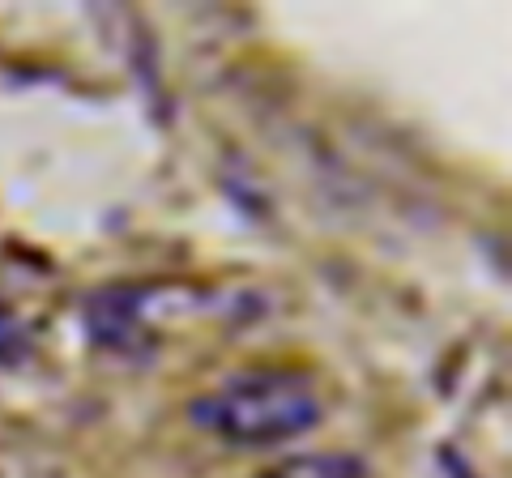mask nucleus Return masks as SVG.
Here are the masks:
<instances>
[{
	"label": "nucleus",
	"mask_w": 512,
	"mask_h": 478,
	"mask_svg": "<svg viewBox=\"0 0 512 478\" xmlns=\"http://www.w3.org/2000/svg\"><path fill=\"white\" fill-rule=\"evenodd\" d=\"M188 419L235 449H274L308 436L325 419V402L312 376L291 368H256L197 393L188 402Z\"/></svg>",
	"instance_id": "nucleus-1"
},
{
	"label": "nucleus",
	"mask_w": 512,
	"mask_h": 478,
	"mask_svg": "<svg viewBox=\"0 0 512 478\" xmlns=\"http://www.w3.org/2000/svg\"><path fill=\"white\" fill-rule=\"evenodd\" d=\"M256 478H363V461L350 453H295Z\"/></svg>",
	"instance_id": "nucleus-3"
},
{
	"label": "nucleus",
	"mask_w": 512,
	"mask_h": 478,
	"mask_svg": "<svg viewBox=\"0 0 512 478\" xmlns=\"http://www.w3.org/2000/svg\"><path fill=\"white\" fill-rule=\"evenodd\" d=\"M26 350V333L22 325L9 316V308H0V363H13Z\"/></svg>",
	"instance_id": "nucleus-4"
},
{
	"label": "nucleus",
	"mask_w": 512,
	"mask_h": 478,
	"mask_svg": "<svg viewBox=\"0 0 512 478\" xmlns=\"http://www.w3.org/2000/svg\"><path fill=\"white\" fill-rule=\"evenodd\" d=\"M222 295L188 282H116L86 299V333L111 355H150L163 333L184 325L188 312L218 316Z\"/></svg>",
	"instance_id": "nucleus-2"
}]
</instances>
